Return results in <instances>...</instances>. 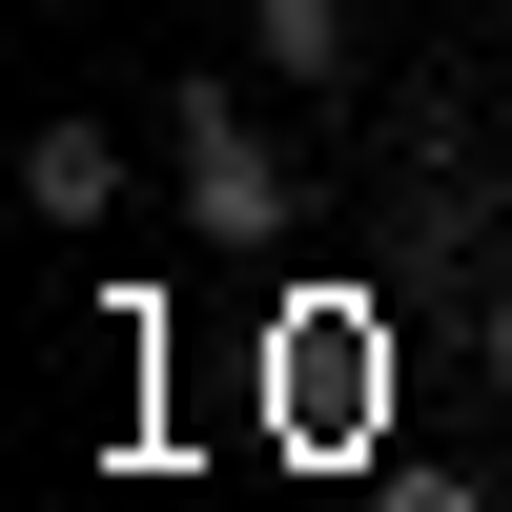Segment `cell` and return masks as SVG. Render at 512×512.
I'll list each match as a JSON object with an SVG mask.
<instances>
[{
    "instance_id": "6da1fadb",
    "label": "cell",
    "mask_w": 512,
    "mask_h": 512,
    "mask_svg": "<svg viewBox=\"0 0 512 512\" xmlns=\"http://www.w3.org/2000/svg\"><path fill=\"white\" fill-rule=\"evenodd\" d=\"M164 164H185V226H205V246H246V267H267V246L308 226V205H287V164H267V103H246L226 62H205L185 103H164Z\"/></svg>"
},
{
    "instance_id": "7a4b0ae2",
    "label": "cell",
    "mask_w": 512,
    "mask_h": 512,
    "mask_svg": "<svg viewBox=\"0 0 512 512\" xmlns=\"http://www.w3.org/2000/svg\"><path fill=\"white\" fill-rule=\"evenodd\" d=\"M267 431L287 451H369V308H267Z\"/></svg>"
},
{
    "instance_id": "3957f363",
    "label": "cell",
    "mask_w": 512,
    "mask_h": 512,
    "mask_svg": "<svg viewBox=\"0 0 512 512\" xmlns=\"http://www.w3.org/2000/svg\"><path fill=\"white\" fill-rule=\"evenodd\" d=\"M390 185H410V226H431V246H472V226H492V144H472L451 103H410V123H390Z\"/></svg>"
},
{
    "instance_id": "277c9868",
    "label": "cell",
    "mask_w": 512,
    "mask_h": 512,
    "mask_svg": "<svg viewBox=\"0 0 512 512\" xmlns=\"http://www.w3.org/2000/svg\"><path fill=\"white\" fill-rule=\"evenodd\" d=\"M21 205H41V226H123V123H103V103H62V123L21 144Z\"/></svg>"
},
{
    "instance_id": "5b68a950",
    "label": "cell",
    "mask_w": 512,
    "mask_h": 512,
    "mask_svg": "<svg viewBox=\"0 0 512 512\" xmlns=\"http://www.w3.org/2000/svg\"><path fill=\"white\" fill-rule=\"evenodd\" d=\"M246 62H267L287 103H328V82L369 62V41H349V0H246Z\"/></svg>"
},
{
    "instance_id": "8992f818",
    "label": "cell",
    "mask_w": 512,
    "mask_h": 512,
    "mask_svg": "<svg viewBox=\"0 0 512 512\" xmlns=\"http://www.w3.org/2000/svg\"><path fill=\"white\" fill-rule=\"evenodd\" d=\"M369 512H492L472 472H431V451H390V472H369Z\"/></svg>"
}]
</instances>
